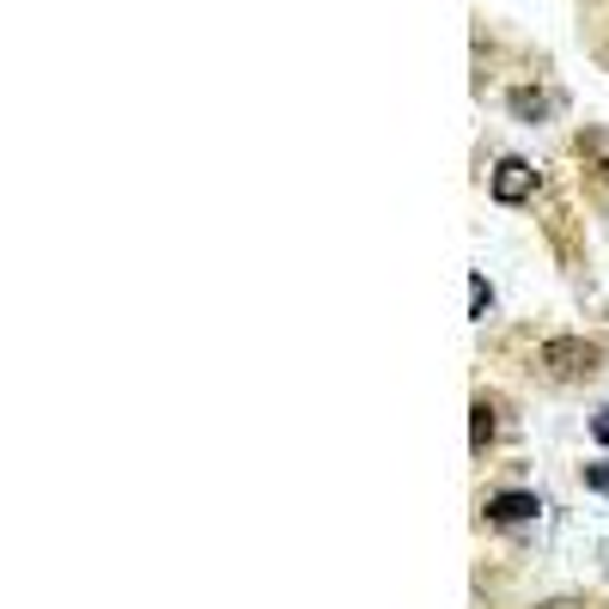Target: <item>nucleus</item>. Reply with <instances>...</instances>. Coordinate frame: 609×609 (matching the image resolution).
Instances as JSON below:
<instances>
[{
  "instance_id": "f257e3e1",
  "label": "nucleus",
  "mask_w": 609,
  "mask_h": 609,
  "mask_svg": "<svg viewBox=\"0 0 609 609\" xmlns=\"http://www.w3.org/2000/svg\"><path fill=\"white\" fill-rule=\"evenodd\" d=\"M543 366L555 372V378H591V372H597V347L579 342V335H549V342H543Z\"/></svg>"
},
{
  "instance_id": "f03ea898",
  "label": "nucleus",
  "mask_w": 609,
  "mask_h": 609,
  "mask_svg": "<svg viewBox=\"0 0 609 609\" xmlns=\"http://www.w3.org/2000/svg\"><path fill=\"white\" fill-rule=\"evenodd\" d=\"M530 189H536V165L530 159H500L494 165V201H500V208L530 201Z\"/></svg>"
},
{
  "instance_id": "7ed1b4c3",
  "label": "nucleus",
  "mask_w": 609,
  "mask_h": 609,
  "mask_svg": "<svg viewBox=\"0 0 609 609\" xmlns=\"http://www.w3.org/2000/svg\"><path fill=\"white\" fill-rule=\"evenodd\" d=\"M481 512H488V524H530V518L543 512V500L536 494H494Z\"/></svg>"
},
{
  "instance_id": "20e7f679",
  "label": "nucleus",
  "mask_w": 609,
  "mask_h": 609,
  "mask_svg": "<svg viewBox=\"0 0 609 609\" xmlns=\"http://www.w3.org/2000/svg\"><path fill=\"white\" fill-rule=\"evenodd\" d=\"M506 104H512V117H524V122H543L549 110H555V98H549V92H530V86H518V92L506 98Z\"/></svg>"
},
{
  "instance_id": "39448f33",
  "label": "nucleus",
  "mask_w": 609,
  "mask_h": 609,
  "mask_svg": "<svg viewBox=\"0 0 609 609\" xmlns=\"http://www.w3.org/2000/svg\"><path fill=\"white\" fill-rule=\"evenodd\" d=\"M469 414H476V421H469V445L488 451V439H494V402L476 397V409H469Z\"/></svg>"
},
{
  "instance_id": "423d86ee",
  "label": "nucleus",
  "mask_w": 609,
  "mask_h": 609,
  "mask_svg": "<svg viewBox=\"0 0 609 609\" xmlns=\"http://www.w3.org/2000/svg\"><path fill=\"white\" fill-rule=\"evenodd\" d=\"M585 481H591L597 494H609V464H591V469H585Z\"/></svg>"
},
{
  "instance_id": "0eeeda50",
  "label": "nucleus",
  "mask_w": 609,
  "mask_h": 609,
  "mask_svg": "<svg viewBox=\"0 0 609 609\" xmlns=\"http://www.w3.org/2000/svg\"><path fill=\"white\" fill-rule=\"evenodd\" d=\"M469 304H476V318H481V311H488V287H481V275L469 280Z\"/></svg>"
},
{
  "instance_id": "6e6552de",
  "label": "nucleus",
  "mask_w": 609,
  "mask_h": 609,
  "mask_svg": "<svg viewBox=\"0 0 609 609\" xmlns=\"http://www.w3.org/2000/svg\"><path fill=\"white\" fill-rule=\"evenodd\" d=\"M536 609H591L585 597H549V604H536Z\"/></svg>"
},
{
  "instance_id": "1a4fd4ad",
  "label": "nucleus",
  "mask_w": 609,
  "mask_h": 609,
  "mask_svg": "<svg viewBox=\"0 0 609 609\" xmlns=\"http://www.w3.org/2000/svg\"><path fill=\"white\" fill-rule=\"evenodd\" d=\"M591 433H597V439H604V445H609V414H597V421H591Z\"/></svg>"
}]
</instances>
